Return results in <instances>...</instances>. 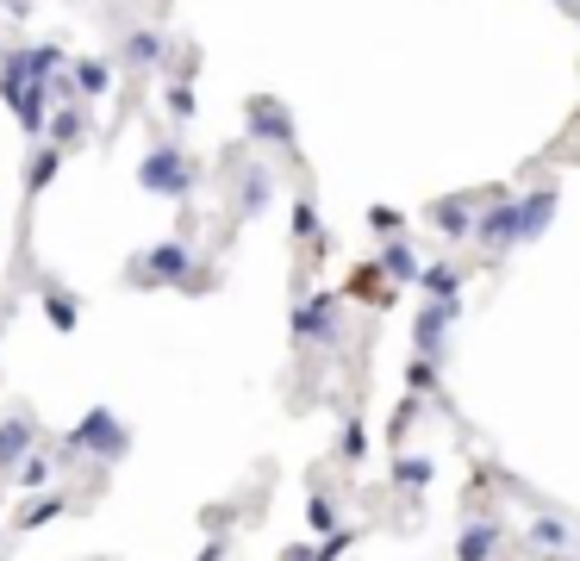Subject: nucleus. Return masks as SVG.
I'll return each instance as SVG.
<instances>
[{
	"label": "nucleus",
	"instance_id": "f257e3e1",
	"mask_svg": "<svg viewBox=\"0 0 580 561\" xmlns=\"http://www.w3.org/2000/svg\"><path fill=\"white\" fill-rule=\"evenodd\" d=\"M138 175L157 200H188L194 194V163H188V150H175V144H157V150L144 156Z\"/></svg>",
	"mask_w": 580,
	"mask_h": 561
},
{
	"label": "nucleus",
	"instance_id": "f03ea898",
	"mask_svg": "<svg viewBox=\"0 0 580 561\" xmlns=\"http://www.w3.org/2000/svg\"><path fill=\"white\" fill-rule=\"evenodd\" d=\"M138 275H144V287L194 280V249L181 244V237H169V244H157V249H144V256H138Z\"/></svg>",
	"mask_w": 580,
	"mask_h": 561
},
{
	"label": "nucleus",
	"instance_id": "7ed1b4c3",
	"mask_svg": "<svg viewBox=\"0 0 580 561\" xmlns=\"http://www.w3.org/2000/svg\"><path fill=\"white\" fill-rule=\"evenodd\" d=\"M474 244L493 249V256H500V249H512V244H524V237H518V200H512V194L486 200V213L474 218Z\"/></svg>",
	"mask_w": 580,
	"mask_h": 561
},
{
	"label": "nucleus",
	"instance_id": "20e7f679",
	"mask_svg": "<svg viewBox=\"0 0 580 561\" xmlns=\"http://www.w3.org/2000/svg\"><path fill=\"white\" fill-rule=\"evenodd\" d=\"M337 294H313L294 306V337L299 343H337Z\"/></svg>",
	"mask_w": 580,
	"mask_h": 561
},
{
	"label": "nucleus",
	"instance_id": "39448f33",
	"mask_svg": "<svg viewBox=\"0 0 580 561\" xmlns=\"http://www.w3.org/2000/svg\"><path fill=\"white\" fill-rule=\"evenodd\" d=\"M556 206H562V187H556V181L531 187V194L518 200V237H524V244H537V237L556 225Z\"/></svg>",
	"mask_w": 580,
	"mask_h": 561
},
{
	"label": "nucleus",
	"instance_id": "423d86ee",
	"mask_svg": "<svg viewBox=\"0 0 580 561\" xmlns=\"http://www.w3.org/2000/svg\"><path fill=\"white\" fill-rule=\"evenodd\" d=\"M474 194H443V200H431V225H438L450 244H474Z\"/></svg>",
	"mask_w": 580,
	"mask_h": 561
},
{
	"label": "nucleus",
	"instance_id": "0eeeda50",
	"mask_svg": "<svg viewBox=\"0 0 580 561\" xmlns=\"http://www.w3.org/2000/svg\"><path fill=\"white\" fill-rule=\"evenodd\" d=\"M250 138L275 144V150H294V119H287L282 100H268V94H256V100H250Z\"/></svg>",
	"mask_w": 580,
	"mask_h": 561
},
{
	"label": "nucleus",
	"instance_id": "6e6552de",
	"mask_svg": "<svg viewBox=\"0 0 580 561\" xmlns=\"http://www.w3.org/2000/svg\"><path fill=\"white\" fill-rule=\"evenodd\" d=\"M450 325H455V306H431V299H424L419 325H412V343H419L424 362H438V350H443V337H450Z\"/></svg>",
	"mask_w": 580,
	"mask_h": 561
},
{
	"label": "nucleus",
	"instance_id": "1a4fd4ad",
	"mask_svg": "<svg viewBox=\"0 0 580 561\" xmlns=\"http://www.w3.org/2000/svg\"><path fill=\"white\" fill-rule=\"evenodd\" d=\"M419 287H424L431 306H455V299H462V268H455V263H424Z\"/></svg>",
	"mask_w": 580,
	"mask_h": 561
},
{
	"label": "nucleus",
	"instance_id": "9d476101",
	"mask_svg": "<svg viewBox=\"0 0 580 561\" xmlns=\"http://www.w3.org/2000/svg\"><path fill=\"white\" fill-rule=\"evenodd\" d=\"M375 268L393 280V287H406V280H419V275H424V263H419V256L406 249V237H393V244H381Z\"/></svg>",
	"mask_w": 580,
	"mask_h": 561
},
{
	"label": "nucleus",
	"instance_id": "9b49d317",
	"mask_svg": "<svg viewBox=\"0 0 580 561\" xmlns=\"http://www.w3.org/2000/svg\"><path fill=\"white\" fill-rule=\"evenodd\" d=\"M344 294H350V299H368V306H387V299H393V280L381 275L375 263H362L356 275H350V287H344Z\"/></svg>",
	"mask_w": 580,
	"mask_h": 561
},
{
	"label": "nucleus",
	"instance_id": "f8f14e48",
	"mask_svg": "<svg viewBox=\"0 0 580 561\" xmlns=\"http://www.w3.org/2000/svg\"><path fill=\"white\" fill-rule=\"evenodd\" d=\"M107 88H112V62H95V57L76 62V94L81 100H100Z\"/></svg>",
	"mask_w": 580,
	"mask_h": 561
},
{
	"label": "nucleus",
	"instance_id": "ddd939ff",
	"mask_svg": "<svg viewBox=\"0 0 580 561\" xmlns=\"http://www.w3.org/2000/svg\"><path fill=\"white\" fill-rule=\"evenodd\" d=\"M294 237L306 249H325V232H318V213H313V200H294Z\"/></svg>",
	"mask_w": 580,
	"mask_h": 561
},
{
	"label": "nucleus",
	"instance_id": "4468645a",
	"mask_svg": "<svg viewBox=\"0 0 580 561\" xmlns=\"http://www.w3.org/2000/svg\"><path fill=\"white\" fill-rule=\"evenodd\" d=\"M45 312H50V325H57V331H76V318H81V306L63 294V287H50V294H45Z\"/></svg>",
	"mask_w": 580,
	"mask_h": 561
},
{
	"label": "nucleus",
	"instance_id": "2eb2a0df",
	"mask_svg": "<svg viewBox=\"0 0 580 561\" xmlns=\"http://www.w3.org/2000/svg\"><path fill=\"white\" fill-rule=\"evenodd\" d=\"M126 57L138 62V69H144V62H163V38H157V31H138V38L126 45Z\"/></svg>",
	"mask_w": 580,
	"mask_h": 561
},
{
	"label": "nucleus",
	"instance_id": "dca6fc26",
	"mask_svg": "<svg viewBox=\"0 0 580 561\" xmlns=\"http://www.w3.org/2000/svg\"><path fill=\"white\" fill-rule=\"evenodd\" d=\"M50 175H57V150H38L32 156V175H26V194H45Z\"/></svg>",
	"mask_w": 580,
	"mask_h": 561
},
{
	"label": "nucleus",
	"instance_id": "f3484780",
	"mask_svg": "<svg viewBox=\"0 0 580 561\" xmlns=\"http://www.w3.org/2000/svg\"><path fill=\"white\" fill-rule=\"evenodd\" d=\"M368 225H375V232H381V237H387V244H393V237H400V225H406V218L393 213V206H368Z\"/></svg>",
	"mask_w": 580,
	"mask_h": 561
},
{
	"label": "nucleus",
	"instance_id": "a211bd4d",
	"mask_svg": "<svg viewBox=\"0 0 580 561\" xmlns=\"http://www.w3.org/2000/svg\"><path fill=\"white\" fill-rule=\"evenodd\" d=\"M263 200H268V175L256 169V175H244V206H250V213H263Z\"/></svg>",
	"mask_w": 580,
	"mask_h": 561
},
{
	"label": "nucleus",
	"instance_id": "6ab92c4d",
	"mask_svg": "<svg viewBox=\"0 0 580 561\" xmlns=\"http://www.w3.org/2000/svg\"><path fill=\"white\" fill-rule=\"evenodd\" d=\"M406 381H412V387H438V362H412V368H406Z\"/></svg>",
	"mask_w": 580,
	"mask_h": 561
},
{
	"label": "nucleus",
	"instance_id": "aec40b11",
	"mask_svg": "<svg viewBox=\"0 0 580 561\" xmlns=\"http://www.w3.org/2000/svg\"><path fill=\"white\" fill-rule=\"evenodd\" d=\"M486 549H493V530H474L469 543H462V561H481Z\"/></svg>",
	"mask_w": 580,
	"mask_h": 561
},
{
	"label": "nucleus",
	"instance_id": "412c9836",
	"mask_svg": "<svg viewBox=\"0 0 580 561\" xmlns=\"http://www.w3.org/2000/svg\"><path fill=\"white\" fill-rule=\"evenodd\" d=\"M169 107L181 112V119H188V112H194V88H169Z\"/></svg>",
	"mask_w": 580,
	"mask_h": 561
},
{
	"label": "nucleus",
	"instance_id": "4be33fe9",
	"mask_svg": "<svg viewBox=\"0 0 580 561\" xmlns=\"http://www.w3.org/2000/svg\"><path fill=\"white\" fill-rule=\"evenodd\" d=\"M556 7H574V0H556Z\"/></svg>",
	"mask_w": 580,
	"mask_h": 561
},
{
	"label": "nucleus",
	"instance_id": "5701e85b",
	"mask_svg": "<svg viewBox=\"0 0 580 561\" xmlns=\"http://www.w3.org/2000/svg\"><path fill=\"white\" fill-rule=\"evenodd\" d=\"M574 31H580V13H574Z\"/></svg>",
	"mask_w": 580,
	"mask_h": 561
}]
</instances>
